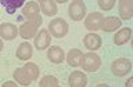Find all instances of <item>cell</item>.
<instances>
[{
  "label": "cell",
  "instance_id": "8fae6325",
  "mask_svg": "<svg viewBox=\"0 0 133 87\" xmlns=\"http://www.w3.org/2000/svg\"><path fill=\"white\" fill-rule=\"evenodd\" d=\"M83 44L87 50L90 51H96L101 47V37H100L97 33H87V35L83 37Z\"/></svg>",
  "mask_w": 133,
  "mask_h": 87
},
{
  "label": "cell",
  "instance_id": "9c48e42d",
  "mask_svg": "<svg viewBox=\"0 0 133 87\" xmlns=\"http://www.w3.org/2000/svg\"><path fill=\"white\" fill-rule=\"evenodd\" d=\"M121 26H122V21H121V18L111 15V17H104L100 29L104 31V32H115L116 29H119Z\"/></svg>",
  "mask_w": 133,
  "mask_h": 87
},
{
  "label": "cell",
  "instance_id": "7c38bea8",
  "mask_svg": "<svg viewBox=\"0 0 133 87\" xmlns=\"http://www.w3.org/2000/svg\"><path fill=\"white\" fill-rule=\"evenodd\" d=\"M119 17L123 21L133 17V0H119Z\"/></svg>",
  "mask_w": 133,
  "mask_h": 87
},
{
  "label": "cell",
  "instance_id": "e0dca14e",
  "mask_svg": "<svg viewBox=\"0 0 133 87\" xmlns=\"http://www.w3.org/2000/svg\"><path fill=\"white\" fill-rule=\"evenodd\" d=\"M130 37H132V29L130 28H122V29H119V31L115 33L114 43L116 46H123V44H126L128 41L130 40Z\"/></svg>",
  "mask_w": 133,
  "mask_h": 87
},
{
  "label": "cell",
  "instance_id": "ba28073f",
  "mask_svg": "<svg viewBox=\"0 0 133 87\" xmlns=\"http://www.w3.org/2000/svg\"><path fill=\"white\" fill-rule=\"evenodd\" d=\"M51 43V35L49 31L42 29L35 36V48L36 50H46Z\"/></svg>",
  "mask_w": 133,
  "mask_h": 87
},
{
  "label": "cell",
  "instance_id": "4316f807",
  "mask_svg": "<svg viewBox=\"0 0 133 87\" xmlns=\"http://www.w3.org/2000/svg\"><path fill=\"white\" fill-rule=\"evenodd\" d=\"M37 2H40V0H37Z\"/></svg>",
  "mask_w": 133,
  "mask_h": 87
},
{
  "label": "cell",
  "instance_id": "d6986e66",
  "mask_svg": "<svg viewBox=\"0 0 133 87\" xmlns=\"http://www.w3.org/2000/svg\"><path fill=\"white\" fill-rule=\"evenodd\" d=\"M82 55H83V53L79 48H72V50L68 51V54L65 55V58H66V62H68L71 66H81Z\"/></svg>",
  "mask_w": 133,
  "mask_h": 87
},
{
  "label": "cell",
  "instance_id": "3957f363",
  "mask_svg": "<svg viewBox=\"0 0 133 87\" xmlns=\"http://www.w3.org/2000/svg\"><path fill=\"white\" fill-rule=\"evenodd\" d=\"M47 31L50 32V35L54 36L56 39H61L64 37L69 31V25L64 18H56L53 21L49 22V29Z\"/></svg>",
  "mask_w": 133,
  "mask_h": 87
},
{
  "label": "cell",
  "instance_id": "5bb4252c",
  "mask_svg": "<svg viewBox=\"0 0 133 87\" xmlns=\"http://www.w3.org/2000/svg\"><path fill=\"white\" fill-rule=\"evenodd\" d=\"M68 84L71 87H85L87 84V77L81 70H74L68 77Z\"/></svg>",
  "mask_w": 133,
  "mask_h": 87
},
{
  "label": "cell",
  "instance_id": "4fadbf2b",
  "mask_svg": "<svg viewBox=\"0 0 133 87\" xmlns=\"http://www.w3.org/2000/svg\"><path fill=\"white\" fill-rule=\"evenodd\" d=\"M47 58L53 64H61L65 60V53L60 46H51L47 51Z\"/></svg>",
  "mask_w": 133,
  "mask_h": 87
},
{
  "label": "cell",
  "instance_id": "ac0fdd59",
  "mask_svg": "<svg viewBox=\"0 0 133 87\" xmlns=\"http://www.w3.org/2000/svg\"><path fill=\"white\" fill-rule=\"evenodd\" d=\"M40 11L46 17H53L57 14V3L54 0H40Z\"/></svg>",
  "mask_w": 133,
  "mask_h": 87
},
{
  "label": "cell",
  "instance_id": "9a60e30c",
  "mask_svg": "<svg viewBox=\"0 0 133 87\" xmlns=\"http://www.w3.org/2000/svg\"><path fill=\"white\" fill-rule=\"evenodd\" d=\"M32 53H33L32 44L28 43V41H24V43H21L18 47H17L15 55L21 61H26V60H29V58L32 57Z\"/></svg>",
  "mask_w": 133,
  "mask_h": 87
},
{
  "label": "cell",
  "instance_id": "d4e9b609",
  "mask_svg": "<svg viewBox=\"0 0 133 87\" xmlns=\"http://www.w3.org/2000/svg\"><path fill=\"white\" fill-rule=\"evenodd\" d=\"M54 2H56V3H65V2H68V0H54Z\"/></svg>",
  "mask_w": 133,
  "mask_h": 87
},
{
  "label": "cell",
  "instance_id": "484cf974",
  "mask_svg": "<svg viewBox=\"0 0 133 87\" xmlns=\"http://www.w3.org/2000/svg\"><path fill=\"white\" fill-rule=\"evenodd\" d=\"M126 86H132V79H129V80L126 82Z\"/></svg>",
  "mask_w": 133,
  "mask_h": 87
},
{
  "label": "cell",
  "instance_id": "30bf717a",
  "mask_svg": "<svg viewBox=\"0 0 133 87\" xmlns=\"http://www.w3.org/2000/svg\"><path fill=\"white\" fill-rule=\"evenodd\" d=\"M18 36V28L14 24L4 22L0 25V37L4 40H14Z\"/></svg>",
  "mask_w": 133,
  "mask_h": 87
},
{
  "label": "cell",
  "instance_id": "7a4b0ae2",
  "mask_svg": "<svg viewBox=\"0 0 133 87\" xmlns=\"http://www.w3.org/2000/svg\"><path fill=\"white\" fill-rule=\"evenodd\" d=\"M42 15H37L36 18L33 19H26V22H24L22 25L19 26L18 29V35L21 37H24L25 40H29V39H33L37 33V28L42 25Z\"/></svg>",
  "mask_w": 133,
  "mask_h": 87
},
{
  "label": "cell",
  "instance_id": "277c9868",
  "mask_svg": "<svg viewBox=\"0 0 133 87\" xmlns=\"http://www.w3.org/2000/svg\"><path fill=\"white\" fill-rule=\"evenodd\" d=\"M81 66H82L83 70H86V72H96V70H98L100 66H101V58L93 51L83 54L82 60H81Z\"/></svg>",
  "mask_w": 133,
  "mask_h": 87
},
{
  "label": "cell",
  "instance_id": "5b68a950",
  "mask_svg": "<svg viewBox=\"0 0 133 87\" xmlns=\"http://www.w3.org/2000/svg\"><path fill=\"white\" fill-rule=\"evenodd\" d=\"M132 70V62L128 58H116L111 62V72L115 76L123 77Z\"/></svg>",
  "mask_w": 133,
  "mask_h": 87
},
{
  "label": "cell",
  "instance_id": "7402d4cb",
  "mask_svg": "<svg viewBox=\"0 0 133 87\" xmlns=\"http://www.w3.org/2000/svg\"><path fill=\"white\" fill-rule=\"evenodd\" d=\"M97 3H98L100 10H103V11H110L111 8L115 6L116 0H98Z\"/></svg>",
  "mask_w": 133,
  "mask_h": 87
},
{
  "label": "cell",
  "instance_id": "44dd1931",
  "mask_svg": "<svg viewBox=\"0 0 133 87\" xmlns=\"http://www.w3.org/2000/svg\"><path fill=\"white\" fill-rule=\"evenodd\" d=\"M58 84H60L58 79L56 76H53V75H46V76H43L39 82L40 87H57Z\"/></svg>",
  "mask_w": 133,
  "mask_h": 87
},
{
  "label": "cell",
  "instance_id": "8992f818",
  "mask_svg": "<svg viewBox=\"0 0 133 87\" xmlns=\"http://www.w3.org/2000/svg\"><path fill=\"white\" fill-rule=\"evenodd\" d=\"M68 14L72 21H82L86 17V4L83 0H72L68 7Z\"/></svg>",
  "mask_w": 133,
  "mask_h": 87
},
{
  "label": "cell",
  "instance_id": "603a6c76",
  "mask_svg": "<svg viewBox=\"0 0 133 87\" xmlns=\"http://www.w3.org/2000/svg\"><path fill=\"white\" fill-rule=\"evenodd\" d=\"M17 84H18L17 82L10 80V82H4V83H3V87H17Z\"/></svg>",
  "mask_w": 133,
  "mask_h": 87
},
{
  "label": "cell",
  "instance_id": "ffe728a7",
  "mask_svg": "<svg viewBox=\"0 0 133 87\" xmlns=\"http://www.w3.org/2000/svg\"><path fill=\"white\" fill-rule=\"evenodd\" d=\"M25 0H0V4L6 8L8 14H14V12L24 6Z\"/></svg>",
  "mask_w": 133,
  "mask_h": 87
},
{
  "label": "cell",
  "instance_id": "cb8c5ba5",
  "mask_svg": "<svg viewBox=\"0 0 133 87\" xmlns=\"http://www.w3.org/2000/svg\"><path fill=\"white\" fill-rule=\"evenodd\" d=\"M3 47H4V43H3V40L0 39V53H2V50H3Z\"/></svg>",
  "mask_w": 133,
  "mask_h": 87
},
{
  "label": "cell",
  "instance_id": "52a82bcc",
  "mask_svg": "<svg viewBox=\"0 0 133 87\" xmlns=\"http://www.w3.org/2000/svg\"><path fill=\"white\" fill-rule=\"evenodd\" d=\"M103 19H104V15L101 12H90L85 18V28L90 32L98 31L100 26H101Z\"/></svg>",
  "mask_w": 133,
  "mask_h": 87
},
{
  "label": "cell",
  "instance_id": "6da1fadb",
  "mask_svg": "<svg viewBox=\"0 0 133 87\" xmlns=\"http://www.w3.org/2000/svg\"><path fill=\"white\" fill-rule=\"evenodd\" d=\"M39 66L33 62H28L22 68H17L14 70V79L21 86H29L32 82H35L39 77Z\"/></svg>",
  "mask_w": 133,
  "mask_h": 87
},
{
  "label": "cell",
  "instance_id": "2e32d148",
  "mask_svg": "<svg viewBox=\"0 0 133 87\" xmlns=\"http://www.w3.org/2000/svg\"><path fill=\"white\" fill-rule=\"evenodd\" d=\"M40 12V6L36 2H29L22 7V15L26 17V19H33L36 18Z\"/></svg>",
  "mask_w": 133,
  "mask_h": 87
}]
</instances>
